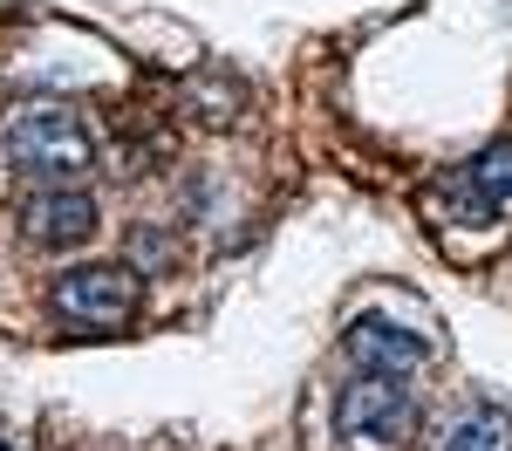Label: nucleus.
<instances>
[{"label": "nucleus", "mask_w": 512, "mask_h": 451, "mask_svg": "<svg viewBox=\"0 0 512 451\" xmlns=\"http://www.w3.org/2000/svg\"><path fill=\"white\" fill-rule=\"evenodd\" d=\"M55 308L76 328L117 335V328L130 322V308H137V287H130V274H117V267H69V274L55 281Z\"/></svg>", "instance_id": "3"}, {"label": "nucleus", "mask_w": 512, "mask_h": 451, "mask_svg": "<svg viewBox=\"0 0 512 451\" xmlns=\"http://www.w3.org/2000/svg\"><path fill=\"white\" fill-rule=\"evenodd\" d=\"M21 226H28L41 246H76V240L96 233V205L82 199L76 185H62V192H35L28 212H21Z\"/></svg>", "instance_id": "5"}, {"label": "nucleus", "mask_w": 512, "mask_h": 451, "mask_svg": "<svg viewBox=\"0 0 512 451\" xmlns=\"http://www.w3.org/2000/svg\"><path fill=\"white\" fill-rule=\"evenodd\" d=\"M444 451H512V417L492 410V404H478L472 417H458V431H451Z\"/></svg>", "instance_id": "7"}, {"label": "nucleus", "mask_w": 512, "mask_h": 451, "mask_svg": "<svg viewBox=\"0 0 512 451\" xmlns=\"http://www.w3.org/2000/svg\"><path fill=\"white\" fill-rule=\"evenodd\" d=\"M342 438L355 451H403L417 438V404L396 376H362L342 390Z\"/></svg>", "instance_id": "1"}, {"label": "nucleus", "mask_w": 512, "mask_h": 451, "mask_svg": "<svg viewBox=\"0 0 512 451\" xmlns=\"http://www.w3.org/2000/svg\"><path fill=\"white\" fill-rule=\"evenodd\" d=\"M0 451H28V445H21V438H0Z\"/></svg>", "instance_id": "8"}, {"label": "nucleus", "mask_w": 512, "mask_h": 451, "mask_svg": "<svg viewBox=\"0 0 512 451\" xmlns=\"http://www.w3.org/2000/svg\"><path fill=\"white\" fill-rule=\"evenodd\" d=\"M7 158L35 178H76L89 171V130L69 110H21L7 123Z\"/></svg>", "instance_id": "2"}, {"label": "nucleus", "mask_w": 512, "mask_h": 451, "mask_svg": "<svg viewBox=\"0 0 512 451\" xmlns=\"http://www.w3.org/2000/svg\"><path fill=\"white\" fill-rule=\"evenodd\" d=\"M458 192H465V205H472V219L506 212L512 205V137L506 144H485V151L458 171Z\"/></svg>", "instance_id": "6"}, {"label": "nucleus", "mask_w": 512, "mask_h": 451, "mask_svg": "<svg viewBox=\"0 0 512 451\" xmlns=\"http://www.w3.org/2000/svg\"><path fill=\"white\" fill-rule=\"evenodd\" d=\"M349 363L362 376H403V369L424 363V342L383 322V315H362V322H349Z\"/></svg>", "instance_id": "4"}]
</instances>
